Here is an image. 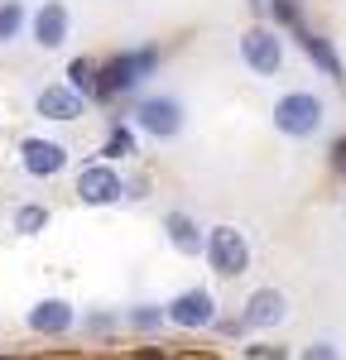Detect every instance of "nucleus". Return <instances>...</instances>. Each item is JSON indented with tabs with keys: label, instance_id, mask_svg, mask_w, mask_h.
<instances>
[{
	"label": "nucleus",
	"instance_id": "obj_3",
	"mask_svg": "<svg viewBox=\"0 0 346 360\" xmlns=\"http://www.w3.org/2000/svg\"><path fill=\"white\" fill-rule=\"evenodd\" d=\"M202 255H207V264H212V274L222 278H241L250 269V240H245V231L241 226H207V236H202Z\"/></svg>",
	"mask_w": 346,
	"mask_h": 360
},
{
	"label": "nucleus",
	"instance_id": "obj_19",
	"mask_svg": "<svg viewBox=\"0 0 346 360\" xmlns=\"http://www.w3.org/2000/svg\"><path fill=\"white\" fill-rule=\"evenodd\" d=\"M125 322H130L135 332H159V327H164V307L159 303H135L125 312Z\"/></svg>",
	"mask_w": 346,
	"mask_h": 360
},
{
	"label": "nucleus",
	"instance_id": "obj_24",
	"mask_svg": "<svg viewBox=\"0 0 346 360\" xmlns=\"http://www.w3.org/2000/svg\"><path fill=\"white\" fill-rule=\"evenodd\" d=\"M140 360H164V351H144V356Z\"/></svg>",
	"mask_w": 346,
	"mask_h": 360
},
{
	"label": "nucleus",
	"instance_id": "obj_13",
	"mask_svg": "<svg viewBox=\"0 0 346 360\" xmlns=\"http://www.w3.org/2000/svg\"><path fill=\"white\" fill-rule=\"evenodd\" d=\"M77 327V312L72 303H63V298H44V303L29 307V332H44V336H63Z\"/></svg>",
	"mask_w": 346,
	"mask_h": 360
},
{
	"label": "nucleus",
	"instance_id": "obj_9",
	"mask_svg": "<svg viewBox=\"0 0 346 360\" xmlns=\"http://www.w3.org/2000/svg\"><path fill=\"white\" fill-rule=\"evenodd\" d=\"M125 197V178L115 173V164H86L82 173H77V202L82 207H111V202H120Z\"/></svg>",
	"mask_w": 346,
	"mask_h": 360
},
{
	"label": "nucleus",
	"instance_id": "obj_10",
	"mask_svg": "<svg viewBox=\"0 0 346 360\" xmlns=\"http://www.w3.org/2000/svg\"><path fill=\"white\" fill-rule=\"evenodd\" d=\"M288 317V298L279 288H255L245 298V312H241V327H255V332H269Z\"/></svg>",
	"mask_w": 346,
	"mask_h": 360
},
{
	"label": "nucleus",
	"instance_id": "obj_2",
	"mask_svg": "<svg viewBox=\"0 0 346 360\" xmlns=\"http://www.w3.org/2000/svg\"><path fill=\"white\" fill-rule=\"evenodd\" d=\"M327 125V101L313 91H284L274 101V130L288 139H313Z\"/></svg>",
	"mask_w": 346,
	"mask_h": 360
},
{
	"label": "nucleus",
	"instance_id": "obj_23",
	"mask_svg": "<svg viewBox=\"0 0 346 360\" xmlns=\"http://www.w3.org/2000/svg\"><path fill=\"white\" fill-rule=\"evenodd\" d=\"M332 164L346 173V139H337V144H332Z\"/></svg>",
	"mask_w": 346,
	"mask_h": 360
},
{
	"label": "nucleus",
	"instance_id": "obj_18",
	"mask_svg": "<svg viewBox=\"0 0 346 360\" xmlns=\"http://www.w3.org/2000/svg\"><path fill=\"white\" fill-rule=\"evenodd\" d=\"M49 221H53V217H49V207H44V202H25V207L15 212V231H20V236H44Z\"/></svg>",
	"mask_w": 346,
	"mask_h": 360
},
{
	"label": "nucleus",
	"instance_id": "obj_7",
	"mask_svg": "<svg viewBox=\"0 0 346 360\" xmlns=\"http://www.w3.org/2000/svg\"><path fill=\"white\" fill-rule=\"evenodd\" d=\"M29 34H34V44H39L44 53L63 49V44L72 39V10H68L63 0H44V5H34V10H29Z\"/></svg>",
	"mask_w": 346,
	"mask_h": 360
},
{
	"label": "nucleus",
	"instance_id": "obj_8",
	"mask_svg": "<svg viewBox=\"0 0 346 360\" xmlns=\"http://www.w3.org/2000/svg\"><path fill=\"white\" fill-rule=\"evenodd\" d=\"M68 144L63 139H49V135H29V139H20V168H25L29 178H58L63 168H68Z\"/></svg>",
	"mask_w": 346,
	"mask_h": 360
},
{
	"label": "nucleus",
	"instance_id": "obj_22",
	"mask_svg": "<svg viewBox=\"0 0 346 360\" xmlns=\"http://www.w3.org/2000/svg\"><path fill=\"white\" fill-rule=\"evenodd\" d=\"M250 356H260V360H288V351H284V346H250Z\"/></svg>",
	"mask_w": 346,
	"mask_h": 360
},
{
	"label": "nucleus",
	"instance_id": "obj_4",
	"mask_svg": "<svg viewBox=\"0 0 346 360\" xmlns=\"http://www.w3.org/2000/svg\"><path fill=\"white\" fill-rule=\"evenodd\" d=\"M188 125V111L183 101L169 96V91H154V96H140L135 101V115H130V130H140L149 139H178Z\"/></svg>",
	"mask_w": 346,
	"mask_h": 360
},
{
	"label": "nucleus",
	"instance_id": "obj_17",
	"mask_svg": "<svg viewBox=\"0 0 346 360\" xmlns=\"http://www.w3.org/2000/svg\"><path fill=\"white\" fill-rule=\"evenodd\" d=\"M135 149H140L135 130H130V125H111V135H106V144H101V159H106V164H115V159H130Z\"/></svg>",
	"mask_w": 346,
	"mask_h": 360
},
{
	"label": "nucleus",
	"instance_id": "obj_21",
	"mask_svg": "<svg viewBox=\"0 0 346 360\" xmlns=\"http://www.w3.org/2000/svg\"><path fill=\"white\" fill-rule=\"evenodd\" d=\"M298 360H346V356H342L337 341H308V346L298 351Z\"/></svg>",
	"mask_w": 346,
	"mask_h": 360
},
{
	"label": "nucleus",
	"instance_id": "obj_11",
	"mask_svg": "<svg viewBox=\"0 0 346 360\" xmlns=\"http://www.w3.org/2000/svg\"><path fill=\"white\" fill-rule=\"evenodd\" d=\"M34 111L44 115V120H53V125H68V120H77V115L86 111V101L72 91V86L53 82V86H44V91L34 96Z\"/></svg>",
	"mask_w": 346,
	"mask_h": 360
},
{
	"label": "nucleus",
	"instance_id": "obj_5",
	"mask_svg": "<svg viewBox=\"0 0 346 360\" xmlns=\"http://www.w3.org/2000/svg\"><path fill=\"white\" fill-rule=\"evenodd\" d=\"M241 63L255 72V77H274L284 68V34L274 25H250L241 34Z\"/></svg>",
	"mask_w": 346,
	"mask_h": 360
},
{
	"label": "nucleus",
	"instance_id": "obj_14",
	"mask_svg": "<svg viewBox=\"0 0 346 360\" xmlns=\"http://www.w3.org/2000/svg\"><path fill=\"white\" fill-rule=\"evenodd\" d=\"M164 236H169V245L178 250V255H188V259H198L202 255V231L198 226V217H188V212H169L164 217Z\"/></svg>",
	"mask_w": 346,
	"mask_h": 360
},
{
	"label": "nucleus",
	"instance_id": "obj_12",
	"mask_svg": "<svg viewBox=\"0 0 346 360\" xmlns=\"http://www.w3.org/2000/svg\"><path fill=\"white\" fill-rule=\"evenodd\" d=\"M298 34V49H303V58L313 63L322 77H332V82H342V58H337V49H332V39H322L317 29H308V25H298L293 29Z\"/></svg>",
	"mask_w": 346,
	"mask_h": 360
},
{
	"label": "nucleus",
	"instance_id": "obj_20",
	"mask_svg": "<svg viewBox=\"0 0 346 360\" xmlns=\"http://www.w3.org/2000/svg\"><path fill=\"white\" fill-rule=\"evenodd\" d=\"M264 10H269L274 29H298V25H303V15H298V0H264Z\"/></svg>",
	"mask_w": 346,
	"mask_h": 360
},
{
	"label": "nucleus",
	"instance_id": "obj_1",
	"mask_svg": "<svg viewBox=\"0 0 346 360\" xmlns=\"http://www.w3.org/2000/svg\"><path fill=\"white\" fill-rule=\"evenodd\" d=\"M154 68H159V49H125V53H115L111 63L96 68V101L130 96Z\"/></svg>",
	"mask_w": 346,
	"mask_h": 360
},
{
	"label": "nucleus",
	"instance_id": "obj_15",
	"mask_svg": "<svg viewBox=\"0 0 346 360\" xmlns=\"http://www.w3.org/2000/svg\"><path fill=\"white\" fill-rule=\"evenodd\" d=\"M29 25V5L25 0H0V49L5 44H15Z\"/></svg>",
	"mask_w": 346,
	"mask_h": 360
},
{
	"label": "nucleus",
	"instance_id": "obj_6",
	"mask_svg": "<svg viewBox=\"0 0 346 360\" xmlns=\"http://www.w3.org/2000/svg\"><path fill=\"white\" fill-rule=\"evenodd\" d=\"M164 322L183 327V332H207V327L217 322V298H212V288H183V293H173L169 303H164Z\"/></svg>",
	"mask_w": 346,
	"mask_h": 360
},
{
	"label": "nucleus",
	"instance_id": "obj_26",
	"mask_svg": "<svg viewBox=\"0 0 346 360\" xmlns=\"http://www.w3.org/2000/svg\"><path fill=\"white\" fill-rule=\"evenodd\" d=\"M0 360H10V356H0Z\"/></svg>",
	"mask_w": 346,
	"mask_h": 360
},
{
	"label": "nucleus",
	"instance_id": "obj_16",
	"mask_svg": "<svg viewBox=\"0 0 346 360\" xmlns=\"http://www.w3.org/2000/svg\"><path fill=\"white\" fill-rule=\"evenodd\" d=\"M63 86H72L82 101H96V63H91V58H72V63H68V82Z\"/></svg>",
	"mask_w": 346,
	"mask_h": 360
},
{
	"label": "nucleus",
	"instance_id": "obj_25",
	"mask_svg": "<svg viewBox=\"0 0 346 360\" xmlns=\"http://www.w3.org/2000/svg\"><path fill=\"white\" fill-rule=\"evenodd\" d=\"M245 5H250V10H264V0H245Z\"/></svg>",
	"mask_w": 346,
	"mask_h": 360
}]
</instances>
